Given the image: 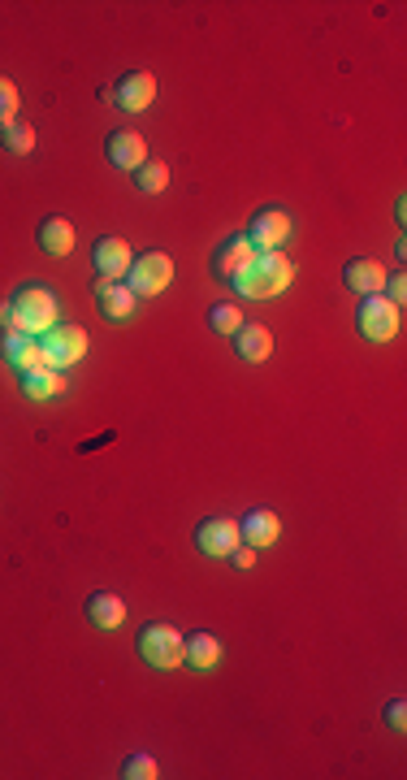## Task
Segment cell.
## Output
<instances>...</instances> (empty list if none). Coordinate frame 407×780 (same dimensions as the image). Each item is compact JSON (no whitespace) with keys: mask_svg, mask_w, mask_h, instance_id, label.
<instances>
[{"mask_svg":"<svg viewBox=\"0 0 407 780\" xmlns=\"http://www.w3.org/2000/svg\"><path fill=\"white\" fill-rule=\"evenodd\" d=\"M122 776H126V780H156L161 772H156V759H152V754H130V759L122 763Z\"/></svg>","mask_w":407,"mask_h":780,"instance_id":"cell-25","label":"cell"},{"mask_svg":"<svg viewBox=\"0 0 407 780\" xmlns=\"http://www.w3.org/2000/svg\"><path fill=\"white\" fill-rule=\"evenodd\" d=\"M239 542H243L239 520H230V516H213V520H204V525L195 529V546H200L204 555H213V559H230V551Z\"/></svg>","mask_w":407,"mask_h":780,"instance_id":"cell-8","label":"cell"},{"mask_svg":"<svg viewBox=\"0 0 407 780\" xmlns=\"http://www.w3.org/2000/svg\"><path fill=\"white\" fill-rule=\"evenodd\" d=\"M169 282H174V260H169L165 252H143L135 265H130V273H126V286H130V295H135V299L161 295Z\"/></svg>","mask_w":407,"mask_h":780,"instance_id":"cell-5","label":"cell"},{"mask_svg":"<svg viewBox=\"0 0 407 780\" xmlns=\"http://www.w3.org/2000/svg\"><path fill=\"white\" fill-rule=\"evenodd\" d=\"M113 100H117V109H126V113H143L148 104L156 100V78L148 70H130L117 78V91H113Z\"/></svg>","mask_w":407,"mask_h":780,"instance_id":"cell-11","label":"cell"},{"mask_svg":"<svg viewBox=\"0 0 407 780\" xmlns=\"http://www.w3.org/2000/svg\"><path fill=\"white\" fill-rule=\"evenodd\" d=\"M208 325H213L217 334H239V325H243V312L234 308V304H217V308H208Z\"/></svg>","mask_w":407,"mask_h":780,"instance_id":"cell-24","label":"cell"},{"mask_svg":"<svg viewBox=\"0 0 407 780\" xmlns=\"http://www.w3.org/2000/svg\"><path fill=\"white\" fill-rule=\"evenodd\" d=\"M0 356H5L18 373H31V369H44V347H39V338L22 334L18 325H9V330H0Z\"/></svg>","mask_w":407,"mask_h":780,"instance_id":"cell-9","label":"cell"},{"mask_svg":"<svg viewBox=\"0 0 407 780\" xmlns=\"http://www.w3.org/2000/svg\"><path fill=\"white\" fill-rule=\"evenodd\" d=\"M104 152H109V161L117 169H130V174L148 161V143H143L139 130H113L109 143H104Z\"/></svg>","mask_w":407,"mask_h":780,"instance_id":"cell-13","label":"cell"},{"mask_svg":"<svg viewBox=\"0 0 407 780\" xmlns=\"http://www.w3.org/2000/svg\"><path fill=\"white\" fill-rule=\"evenodd\" d=\"M9 325H13V304L5 299V304H0V330H9Z\"/></svg>","mask_w":407,"mask_h":780,"instance_id":"cell-29","label":"cell"},{"mask_svg":"<svg viewBox=\"0 0 407 780\" xmlns=\"http://www.w3.org/2000/svg\"><path fill=\"white\" fill-rule=\"evenodd\" d=\"M39 247L48 256H70L74 252V226L65 217H44L39 221Z\"/></svg>","mask_w":407,"mask_h":780,"instance_id":"cell-20","label":"cell"},{"mask_svg":"<svg viewBox=\"0 0 407 780\" xmlns=\"http://www.w3.org/2000/svg\"><path fill=\"white\" fill-rule=\"evenodd\" d=\"M295 282V265L286 252H256V260L234 278V291L243 299H273Z\"/></svg>","mask_w":407,"mask_h":780,"instance_id":"cell-1","label":"cell"},{"mask_svg":"<svg viewBox=\"0 0 407 780\" xmlns=\"http://www.w3.org/2000/svg\"><path fill=\"white\" fill-rule=\"evenodd\" d=\"M182 663H187L191 672H213L221 663V642L213 633H191L187 637V659Z\"/></svg>","mask_w":407,"mask_h":780,"instance_id":"cell-21","label":"cell"},{"mask_svg":"<svg viewBox=\"0 0 407 780\" xmlns=\"http://www.w3.org/2000/svg\"><path fill=\"white\" fill-rule=\"evenodd\" d=\"M18 122V87H13V78L0 74V126Z\"/></svg>","mask_w":407,"mask_h":780,"instance_id":"cell-26","label":"cell"},{"mask_svg":"<svg viewBox=\"0 0 407 780\" xmlns=\"http://www.w3.org/2000/svg\"><path fill=\"white\" fill-rule=\"evenodd\" d=\"M96 304L104 312V321H126L130 312H135V295H130V286L122 282H96Z\"/></svg>","mask_w":407,"mask_h":780,"instance_id":"cell-16","label":"cell"},{"mask_svg":"<svg viewBox=\"0 0 407 780\" xmlns=\"http://www.w3.org/2000/svg\"><path fill=\"white\" fill-rule=\"evenodd\" d=\"M291 239V213L286 208H260L247 226V243L256 252H282V243Z\"/></svg>","mask_w":407,"mask_h":780,"instance_id":"cell-7","label":"cell"},{"mask_svg":"<svg viewBox=\"0 0 407 780\" xmlns=\"http://www.w3.org/2000/svg\"><path fill=\"white\" fill-rule=\"evenodd\" d=\"M139 659L148 663L156 672H174L182 668V659H187V637H182L174 624H143L139 629Z\"/></svg>","mask_w":407,"mask_h":780,"instance_id":"cell-3","label":"cell"},{"mask_svg":"<svg viewBox=\"0 0 407 780\" xmlns=\"http://www.w3.org/2000/svg\"><path fill=\"white\" fill-rule=\"evenodd\" d=\"M9 304H13V325H18L22 334H31V338L48 334L52 325L61 321V312H57V295H52L44 282L22 286V291L9 299Z\"/></svg>","mask_w":407,"mask_h":780,"instance_id":"cell-2","label":"cell"},{"mask_svg":"<svg viewBox=\"0 0 407 780\" xmlns=\"http://www.w3.org/2000/svg\"><path fill=\"white\" fill-rule=\"evenodd\" d=\"M135 187H139L143 195H161V191L169 187V165H165V161H143V165L135 169Z\"/></svg>","mask_w":407,"mask_h":780,"instance_id":"cell-23","label":"cell"},{"mask_svg":"<svg viewBox=\"0 0 407 780\" xmlns=\"http://www.w3.org/2000/svg\"><path fill=\"white\" fill-rule=\"evenodd\" d=\"M386 724L395 728V733H403V728H407V702H403V698H395V702L386 707Z\"/></svg>","mask_w":407,"mask_h":780,"instance_id":"cell-27","label":"cell"},{"mask_svg":"<svg viewBox=\"0 0 407 780\" xmlns=\"http://www.w3.org/2000/svg\"><path fill=\"white\" fill-rule=\"evenodd\" d=\"M230 559H234V568H243V572H247V568L256 564V551H252V546H243V542H239V546L230 551Z\"/></svg>","mask_w":407,"mask_h":780,"instance_id":"cell-28","label":"cell"},{"mask_svg":"<svg viewBox=\"0 0 407 780\" xmlns=\"http://www.w3.org/2000/svg\"><path fill=\"white\" fill-rule=\"evenodd\" d=\"M386 278H390V273L382 269V260H369V256L347 260V269H343V282L351 286V291H360V295H382Z\"/></svg>","mask_w":407,"mask_h":780,"instance_id":"cell-15","label":"cell"},{"mask_svg":"<svg viewBox=\"0 0 407 780\" xmlns=\"http://www.w3.org/2000/svg\"><path fill=\"white\" fill-rule=\"evenodd\" d=\"M234 347H239V356H243L247 364H260V360H269V356H273V334L265 330V325L243 321V325H239V334H234Z\"/></svg>","mask_w":407,"mask_h":780,"instance_id":"cell-17","label":"cell"},{"mask_svg":"<svg viewBox=\"0 0 407 780\" xmlns=\"http://www.w3.org/2000/svg\"><path fill=\"white\" fill-rule=\"evenodd\" d=\"M65 390V373L61 369H31V373H22V395L26 399H35V403H48V399H57Z\"/></svg>","mask_w":407,"mask_h":780,"instance_id":"cell-19","label":"cell"},{"mask_svg":"<svg viewBox=\"0 0 407 780\" xmlns=\"http://www.w3.org/2000/svg\"><path fill=\"white\" fill-rule=\"evenodd\" d=\"M87 620L91 624H96V629H104V633H109V629H122V624H126V603H122V598H117V594H91L87 598Z\"/></svg>","mask_w":407,"mask_h":780,"instance_id":"cell-18","label":"cell"},{"mask_svg":"<svg viewBox=\"0 0 407 780\" xmlns=\"http://www.w3.org/2000/svg\"><path fill=\"white\" fill-rule=\"evenodd\" d=\"M91 260H96V273L104 282H122L130 265H135V252H130V243L126 239H117V234H109V239H96V247H91Z\"/></svg>","mask_w":407,"mask_h":780,"instance_id":"cell-10","label":"cell"},{"mask_svg":"<svg viewBox=\"0 0 407 780\" xmlns=\"http://www.w3.org/2000/svg\"><path fill=\"white\" fill-rule=\"evenodd\" d=\"M39 347H44V360L48 369H74L78 360L87 356V330L83 325H52L48 334H39Z\"/></svg>","mask_w":407,"mask_h":780,"instance_id":"cell-4","label":"cell"},{"mask_svg":"<svg viewBox=\"0 0 407 780\" xmlns=\"http://www.w3.org/2000/svg\"><path fill=\"white\" fill-rule=\"evenodd\" d=\"M0 148L13 152V156L35 152V126H26V122H9V126H0Z\"/></svg>","mask_w":407,"mask_h":780,"instance_id":"cell-22","label":"cell"},{"mask_svg":"<svg viewBox=\"0 0 407 780\" xmlns=\"http://www.w3.org/2000/svg\"><path fill=\"white\" fill-rule=\"evenodd\" d=\"M252 260H256V247L247 243V234H230V239L217 247V256H213V273H217V278H226V282H234L247 265H252Z\"/></svg>","mask_w":407,"mask_h":780,"instance_id":"cell-12","label":"cell"},{"mask_svg":"<svg viewBox=\"0 0 407 780\" xmlns=\"http://www.w3.org/2000/svg\"><path fill=\"white\" fill-rule=\"evenodd\" d=\"M239 533H243V546L260 551V546H273V542H278L282 520H278V512H269V507H256V512H247V516L239 520Z\"/></svg>","mask_w":407,"mask_h":780,"instance_id":"cell-14","label":"cell"},{"mask_svg":"<svg viewBox=\"0 0 407 780\" xmlns=\"http://www.w3.org/2000/svg\"><path fill=\"white\" fill-rule=\"evenodd\" d=\"M356 321H360V334L369 338V343H390L403 325V308H395L386 295H364Z\"/></svg>","mask_w":407,"mask_h":780,"instance_id":"cell-6","label":"cell"}]
</instances>
